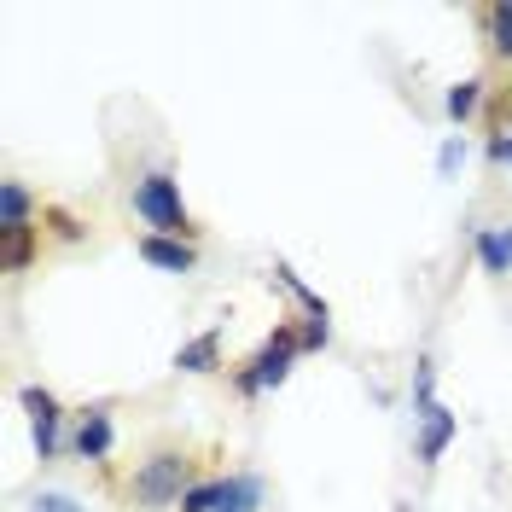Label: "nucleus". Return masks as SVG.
<instances>
[{
	"label": "nucleus",
	"instance_id": "nucleus-1",
	"mask_svg": "<svg viewBox=\"0 0 512 512\" xmlns=\"http://www.w3.org/2000/svg\"><path fill=\"white\" fill-rule=\"evenodd\" d=\"M187 489H192V460L181 454V448H163V454H152V460H140V472H134V483H128V495H134L140 512L181 507Z\"/></svg>",
	"mask_w": 512,
	"mask_h": 512
},
{
	"label": "nucleus",
	"instance_id": "nucleus-2",
	"mask_svg": "<svg viewBox=\"0 0 512 512\" xmlns=\"http://www.w3.org/2000/svg\"><path fill=\"white\" fill-rule=\"evenodd\" d=\"M297 355H303V332L280 320L274 332H268V344L239 367V396H262V390H274V384L291 379V367H297Z\"/></svg>",
	"mask_w": 512,
	"mask_h": 512
},
{
	"label": "nucleus",
	"instance_id": "nucleus-3",
	"mask_svg": "<svg viewBox=\"0 0 512 512\" xmlns=\"http://www.w3.org/2000/svg\"><path fill=\"white\" fill-rule=\"evenodd\" d=\"M134 216L152 227V233H163V239H187L192 245V216L187 204H181V187L169 181V175H146V181H134Z\"/></svg>",
	"mask_w": 512,
	"mask_h": 512
},
{
	"label": "nucleus",
	"instance_id": "nucleus-4",
	"mask_svg": "<svg viewBox=\"0 0 512 512\" xmlns=\"http://www.w3.org/2000/svg\"><path fill=\"white\" fill-rule=\"evenodd\" d=\"M24 414H30L35 454H41V460H53V454L64 448V437H59L64 414H59V402H53V390H41V384H24Z\"/></svg>",
	"mask_w": 512,
	"mask_h": 512
},
{
	"label": "nucleus",
	"instance_id": "nucleus-5",
	"mask_svg": "<svg viewBox=\"0 0 512 512\" xmlns=\"http://www.w3.org/2000/svg\"><path fill=\"white\" fill-rule=\"evenodd\" d=\"M111 443H117V425H111V408H82V419H76V437H70V448H76V460H111Z\"/></svg>",
	"mask_w": 512,
	"mask_h": 512
},
{
	"label": "nucleus",
	"instance_id": "nucleus-6",
	"mask_svg": "<svg viewBox=\"0 0 512 512\" xmlns=\"http://www.w3.org/2000/svg\"><path fill=\"white\" fill-rule=\"evenodd\" d=\"M419 460H425V466H437V460H443V448L454 443V431H460V419L448 414L443 402H431V408H419Z\"/></svg>",
	"mask_w": 512,
	"mask_h": 512
},
{
	"label": "nucleus",
	"instance_id": "nucleus-7",
	"mask_svg": "<svg viewBox=\"0 0 512 512\" xmlns=\"http://www.w3.org/2000/svg\"><path fill=\"white\" fill-rule=\"evenodd\" d=\"M140 256H146L152 268H163V274H192V268H198V251H192L187 239H163V233H146V239H140Z\"/></svg>",
	"mask_w": 512,
	"mask_h": 512
},
{
	"label": "nucleus",
	"instance_id": "nucleus-8",
	"mask_svg": "<svg viewBox=\"0 0 512 512\" xmlns=\"http://www.w3.org/2000/svg\"><path fill=\"white\" fill-rule=\"evenodd\" d=\"M175 367H181V373H216V367H222V332L210 326V332L187 338V344L175 350Z\"/></svg>",
	"mask_w": 512,
	"mask_h": 512
},
{
	"label": "nucleus",
	"instance_id": "nucleus-9",
	"mask_svg": "<svg viewBox=\"0 0 512 512\" xmlns=\"http://www.w3.org/2000/svg\"><path fill=\"white\" fill-rule=\"evenodd\" d=\"M35 262V227H0V274H24Z\"/></svg>",
	"mask_w": 512,
	"mask_h": 512
},
{
	"label": "nucleus",
	"instance_id": "nucleus-10",
	"mask_svg": "<svg viewBox=\"0 0 512 512\" xmlns=\"http://www.w3.org/2000/svg\"><path fill=\"white\" fill-rule=\"evenodd\" d=\"M483 274H512V227H478Z\"/></svg>",
	"mask_w": 512,
	"mask_h": 512
},
{
	"label": "nucleus",
	"instance_id": "nucleus-11",
	"mask_svg": "<svg viewBox=\"0 0 512 512\" xmlns=\"http://www.w3.org/2000/svg\"><path fill=\"white\" fill-rule=\"evenodd\" d=\"M216 512H262V478H256V472L222 478V507Z\"/></svg>",
	"mask_w": 512,
	"mask_h": 512
},
{
	"label": "nucleus",
	"instance_id": "nucleus-12",
	"mask_svg": "<svg viewBox=\"0 0 512 512\" xmlns=\"http://www.w3.org/2000/svg\"><path fill=\"white\" fill-rule=\"evenodd\" d=\"M35 198L24 181H0V227H30Z\"/></svg>",
	"mask_w": 512,
	"mask_h": 512
},
{
	"label": "nucleus",
	"instance_id": "nucleus-13",
	"mask_svg": "<svg viewBox=\"0 0 512 512\" xmlns=\"http://www.w3.org/2000/svg\"><path fill=\"white\" fill-rule=\"evenodd\" d=\"M483 24H489V47H495V59L512 64V0L489 6V12H483Z\"/></svg>",
	"mask_w": 512,
	"mask_h": 512
},
{
	"label": "nucleus",
	"instance_id": "nucleus-14",
	"mask_svg": "<svg viewBox=\"0 0 512 512\" xmlns=\"http://www.w3.org/2000/svg\"><path fill=\"white\" fill-rule=\"evenodd\" d=\"M443 105H448V117H454V123H466V117H478V105H483V82H478V76H466V82H454Z\"/></svg>",
	"mask_w": 512,
	"mask_h": 512
},
{
	"label": "nucleus",
	"instance_id": "nucleus-15",
	"mask_svg": "<svg viewBox=\"0 0 512 512\" xmlns=\"http://www.w3.org/2000/svg\"><path fill=\"white\" fill-rule=\"evenodd\" d=\"M216 507H222V478L192 483V489H187V501H181V512H216Z\"/></svg>",
	"mask_w": 512,
	"mask_h": 512
},
{
	"label": "nucleus",
	"instance_id": "nucleus-16",
	"mask_svg": "<svg viewBox=\"0 0 512 512\" xmlns=\"http://www.w3.org/2000/svg\"><path fill=\"white\" fill-rule=\"evenodd\" d=\"M35 512H82V507H76L70 495H59V489H41V495H35Z\"/></svg>",
	"mask_w": 512,
	"mask_h": 512
},
{
	"label": "nucleus",
	"instance_id": "nucleus-17",
	"mask_svg": "<svg viewBox=\"0 0 512 512\" xmlns=\"http://www.w3.org/2000/svg\"><path fill=\"white\" fill-rule=\"evenodd\" d=\"M332 344V320H309L303 326V350H326Z\"/></svg>",
	"mask_w": 512,
	"mask_h": 512
},
{
	"label": "nucleus",
	"instance_id": "nucleus-18",
	"mask_svg": "<svg viewBox=\"0 0 512 512\" xmlns=\"http://www.w3.org/2000/svg\"><path fill=\"white\" fill-rule=\"evenodd\" d=\"M460 158H466V146H460V140H443V152H437V175H454Z\"/></svg>",
	"mask_w": 512,
	"mask_h": 512
},
{
	"label": "nucleus",
	"instance_id": "nucleus-19",
	"mask_svg": "<svg viewBox=\"0 0 512 512\" xmlns=\"http://www.w3.org/2000/svg\"><path fill=\"white\" fill-rule=\"evenodd\" d=\"M489 163H507L512 169V128H501V134L489 140Z\"/></svg>",
	"mask_w": 512,
	"mask_h": 512
}]
</instances>
